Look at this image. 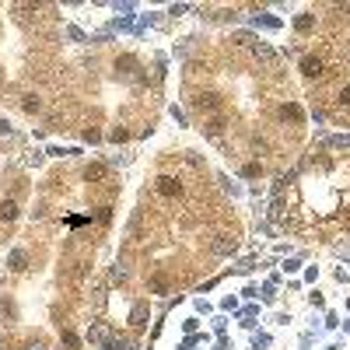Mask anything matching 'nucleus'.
<instances>
[{"mask_svg":"<svg viewBox=\"0 0 350 350\" xmlns=\"http://www.w3.org/2000/svg\"><path fill=\"white\" fill-rule=\"evenodd\" d=\"M217 105H221V98H217L214 91H207V95L196 98V109H217Z\"/></svg>","mask_w":350,"mask_h":350,"instance_id":"obj_5","label":"nucleus"},{"mask_svg":"<svg viewBox=\"0 0 350 350\" xmlns=\"http://www.w3.org/2000/svg\"><path fill=\"white\" fill-rule=\"evenodd\" d=\"M158 193L161 196H179L182 193V182L175 175H158Z\"/></svg>","mask_w":350,"mask_h":350,"instance_id":"obj_1","label":"nucleus"},{"mask_svg":"<svg viewBox=\"0 0 350 350\" xmlns=\"http://www.w3.org/2000/svg\"><path fill=\"white\" fill-rule=\"evenodd\" d=\"M84 179H88V182H98V179H105V165H88Z\"/></svg>","mask_w":350,"mask_h":350,"instance_id":"obj_7","label":"nucleus"},{"mask_svg":"<svg viewBox=\"0 0 350 350\" xmlns=\"http://www.w3.org/2000/svg\"><path fill=\"white\" fill-rule=\"evenodd\" d=\"M133 63H137V60H133V56H123V60H119V63H116V67H123V70H130V67H133Z\"/></svg>","mask_w":350,"mask_h":350,"instance_id":"obj_12","label":"nucleus"},{"mask_svg":"<svg viewBox=\"0 0 350 350\" xmlns=\"http://www.w3.org/2000/svg\"><path fill=\"white\" fill-rule=\"evenodd\" d=\"M214 249H217V252H231V249H235V238H231V242H217Z\"/></svg>","mask_w":350,"mask_h":350,"instance_id":"obj_11","label":"nucleus"},{"mask_svg":"<svg viewBox=\"0 0 350 350\" xmlns=\"http://www.w3.org/2000/svg\"><path fill=\"white\" fill-rule=\"evenodd\" d=\"M130 319H133V326H147V322H144V319H147V305H137Z\"/></svg>","mask_w":350,"mask_h":350,"instance_id":"obj_9","label":"nucleus"},{"mask_svg":"<svg viewBox=\"0 0 350 350\" xmlns=\"http://www.w3.org/2000/svg\"><path fill=\"white\" fill-rule=\"evenodd\" d=\"M301 74H305V77H319V74H322V60H319V56H305V60H301Z\"/></svg>","mask_w":350,"mask_h":350,"instance_id":"obj_2","label":"nucleus"},{"mask_svg":"<svg viewBox=\"0 0 350 350\" xmlns=\"http://www.w3.org/2000/svg\"><path fill=\"white\" fill-rule=\"evenodd\" d=\"M25 263H28V256H25V252H11V256H7V266H11L14 273H21V270H25Z\"/></svg>","mask_w":350,"mask_h":350,"instance_id":"obj_4","label":"nucleus"},{"mask_svg":"<svg viewBox=\"0 0 350 350\" xmlns=\"http://www.w3.org/2000/svg\"><path fill=\"white\" fill-rule=\"evenodd\" d=\"M25 350H42V347H39V343H32V347H25Z\"/></svg>","mask_w":350,"mask_h":350,"instance_id":"obj_15","label":"nucleus"},{"mask_svg":"<svg viewBox=\"0 0 350 350\" xmlns=\"http://www.w3.org/2000/svg\"><path fill=\"white\" fill-rule=\"evenodd\" d=\"M14 217H18V203L14 200H4L0 203V221H14Z\"/></svg>","mask_w":350,"mask_h":350,"instance_id":"obj_6","label":"nucleus"},{"mask_svg":"<svg viewBox=\"0 0 350 350\" xmlns=\"http://www.w3.org/2000/svg\"><path fill=\"white\" fill-rule=\"evenodd\" d=\"M130 137V133H126V130H112V140H116V144H123V140Z\"/></svg>","mask_w":350,"mask_h":350,"instance_id":"obj_13","label":"nucleus"},{"mask_svg":"<svg viewBox=\"0 0 350 350\" xmlns=\"http://www.w3.org/2000/svg\"><path fill=\"white\" fill-rule=\"evenodd\" d=\"M312 25H315V18H312V14H301V18L294 21V28H298V32H312Z\"/></svg>","mask_w":350,"mask_h":350,"instance_id":"obj_8","label":"nucleus"},{"mask_svg":"<svg viewBox=\"0 0 350 350\" xmlns=\"http://www.w3.org/2000/svg\"><path fill=\"white\" fill-rule=\"evenodd\" d=\"M340 102H343V105H350V88H343V95H340Z\"/></svg>","mask_w":350,"mask_h":350,"instance_id":"obj_14","label":"nucleus"},{"mask_svg":"<svg viewBox=\"0 0 350 350\" xmlns=\"http://www.w3.org/2000/svg\"><path fill=\"white\" fill-rule=\"evenodd\" d=\"M280 116H284V119H291V123H301V119H305L301 105H284V109H280Z\"/></svg>","mask_w":350,"mask_h":350,"instance_id":"obj_3","label":"nucleus"},{"mask_svg":"<svg viewBox=\"0 0 350 350\" xmlns=\"http://www.w3.org/2000/svg\"><path fill=\"white\" fill-rule=\"evenodd\" d=\"M21 109H25V112H39V98H35V95H25Z\"/></svg>","mask_w":350,"mask_h":350,"instance_id":"obj_10","label":"nucleus"}]
</instances>
